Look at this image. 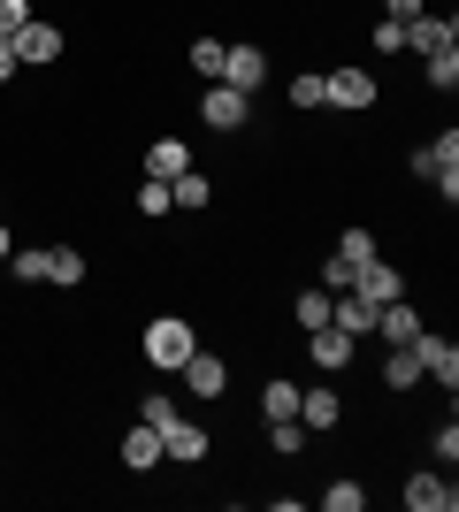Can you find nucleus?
<instances>
[{
    "label": "nucleus",
    "instance_id": "f257e3e1",
    "mask_svg": "<svg viewBox=\"0 0 459 512\" xmlns=\"http://www.w3.org/2000/svg\"><path fill=\"white\" fill-rule=\"evenodd\" d=\"M192 352H199V337H192V321H184V314H153V321H146V337H138V360L161 367V375H176Z\"/></svg>",
    "mask_w": 459,
    "mask_h": 512
},
{
    "label": "nucleus",
    "instance_id": "f03ea898",
    "mask_svg": "<svg viewBox=\"0 0 459 512\" xmlns=\"http://www.w3.org/2000/svg\"><path fill=\"white\" fill-rule=\"evenodd\" d=\"M322 107H337V115H368V107H375V77L360 62L322 69Z\"/></svg>",
    "mask_w": 459,
    "mask_h": 512
},
{
    "label": "nucleus",
    "instance_id": "7ed1b4c3",
    "mask_svg": "<svg viewBox=\"0 0 459 512\" xmlns=\"http://www.w3.org/2000/svg\"><path fill=\"white\" fill-rule=\"evenodd\" d=\"M215 85H230V92L253 100V92L268 85V54H261V46H222V77H215Z\"/></svg>",
    "mask_w": 459,
    "mask_h": 512
},
{
    "label": "nucleus",
    "instance_id": "20e7f679",
    "mask_svg": "<svg viewBox=\"0 0 459 512\" xmlns=\"http://www.w3.org/2000/svg\"><path fill=\"white\" fill-rule=\"evenodd\" d=\"M352 352H360V337H345L337 321H322V329H306V360L322 367V375H337V367H352Z\"/></svg>",
    "mask_w": 459,
    "mask_h": 512
},
{
    "label": "nucleus",
    "instance_id": "39448f33",
    "mask_svg": "<svg viewBox=\"0 0 459 512\" xmlns=\"http://www.w3.org/2000/svg\"><path fill=\"white\" fill-rule=\"evenodd\" d=\"M245 115H253L245 92H230V85H207V92H199V123H207V130H245Z\"/></svg>",
    "mask_w": 459,
    "mask_h": 512
},
{
    "label": "nucleus",
    "instance_id": "423d86ee",
    "mask_svg": "<svg viewBox=\"0 0 459 512\" xmlns=\"http://www.w3.org/2000/svg\"><path fill=\"white\" fill-rule=\"evenodd\" d=\"M8 39H16V69L62 62V31H54V23H23V31H8Z\"/></svg>",
    "mask_w": 459,
    "mask_h": 512
},
{
    "label": "nucleus",
    "instance_id": "0eeeda50",
    "mask_svg": "<svg viewBox=\"0 0 459 512\" xmlns=\"http://www.w3.org/2000/svg\"><path fill=\"white\" fill-rule=\"evenodd\" d=\"M414 360H421V375H437L444 390L459 383V344L452 337H429V329H421V337H414Z\"/></svg>",
    "mask_w": 459,
    "mask_h": 512
},
{
    "label": "nucleus",
    "instance_id": "6e6552de",
    "mask_svg": "<svg viewBox=\"0 0 459 512\" xmlns=\"http://www.w3.org/2000/svg\"><path fill=\"white\" fill-rule=\"evenodd\" d=\"M406 505H414V512H452L459 505V490H452V467H429V474H414V482H406Z\"/></svg>",
    "mask_w": 459,
    "mask_h": 512
},
{
    "label": "nucleus",
    "instance_id": "1a4fd4ad",
    "mask_svg": "<svg viewBox=\"0 0 459 512\" xmlns=\"http://www.w3.org/2000/svg\"><path fill=\"white\" fill-rule=\"evenodd\" d=\"M352 291H360V299H375V306H383V299H406V276H398L391 260L375 253V260H360V276H352Z\"/></svg>",
    "mask_w": 459,
    "mask_h": 512
},
{
    "label": "nucleus",
    "instance_id": "9d476101",
    "mask_svg": "<svg viewBox=\"0 0 459 512\" xmlns=\"http://www.w3.org/2000/svg\"><path fill=\"white\" fill-rule=\"evenodd\" d=\"M444 46H459L452 16H414V23H406V54H444Z\"/></svg>",
    "mask_w": 459,
    "mask_h": 512
},
{
    "label": "nucleus",
    "instance_id": "9b49d317",
    "mask_svg": "<svg viewBox=\"0 0 459 512\" xmlns=\"http://www.w3.org/2000/svg\"><path fill=\"white\" fill-rule=\"evenodd\" d=\"M161 459H176V467H199V459H207V428L169 421V428H161Z\"/></svg>",
    "mask_w": 459,
    "mask_h": 512
},
{
    "label": "nucleus",
    "instance_id": "f8f14e48",
    "mask_svg": "<svg viewBox=\"0 0 459 512\" xmlns=\"http://www.w3.org/2000/svg\"><path fill=\"white\" fill-rule=\"evenodd\" d=\"M176 375H184V390H199V398H222V390H230V367H222L215 352H192Z\"/></svg>",
    "mask_w": 459,
    "mask_h": 512
},
{
    "label": "nucleus",
    "instance_id": "ddd939ff",
    "mask_svg": "<svg viewBox=\"0 0 459 512\" xmlns=\"http://www.w3.org/2000/svg\"><path fill=\"white\" fill-rule=\"evenodd\" d=\"M329 321H337L345 337H375V299H360V291H337V299H329Z\"/></svg>",
    "mask_w": 459,
    "mask_h": 512
},
{
    "label": "nucleus",
    "instance_id": "4468645a",
    "mask_svg": "<svg viewBox=\"0 0 459 512\" xmlns=\"http://www.w3.org/2000/svg\"><path fill=\"white\" fill-rule=\"evenodd\" d=\"M375 337H383V344H414L421 314H414V306H398V299H383V306H375Z\"/></svg>",
    "mask_w": 459,
    "mask_h": 512
},
{
    "label": "nucleus",
    "instance_id": "2eb2a0df",
    "mask_svg": "<svg viewBox=\"0 0 459 512\" xmlns=\"http://www.w3.org/2000/svg\"><path fill=\"white\" fill-rule=\"evenodd\" d=\"M299 421H306V428H337V421H345V398H337L329 383L299 390Z\"/></svg>",
    "mask_w": 459,
    "mask_h": 512
},
{
    "label": "nucleus",
    "instance_id": "dca6fc26",
    "mask_svg": "<svg viewBox=\"0 0 459 512\" xmlns=\"http://www.w3.org/2000/svg\"><path fill=\"white\" fill-rule=\"evenodd\" d=\"M184 169H192V146H184V138H153L146 146V176L169 184V176H184Z\"/></svg>",
    "mask_w": 459,
    "mask_h": 512
},
{
    "label": "nucleus",
    "instance_id": "f3484780",
    "mask_svg": "<svg viewBox=\"0 0 459 512\" xmlns=\"http://www.w3.org/2000/svg\"><path fill=\"white\" fill-rule=\"evenodd\" d=\"M123 467H131V474L161 467V428H146V421H138L131 436H123Z\"/></svg>",
    "mask_w": 459,
    "mask_h": 512
},
{
    "label": "nucleus",
    "instance_id": "a211bd4d",
    "mask_svg": "<svg viewBox=\"0 0 459 512\" xmlns=\"http://www.w3.org/2000/svg\"><path fill=\"white\" fill-rule=\"evenodd\" d=\"M261 413H268V421H299V383L268 375V383H261Z\"/></svg>",
    "mask_w": 459,
    "mask_h": 512
},
{
    "label": "nucleus",
    "instance_id": "6ab92c4d",
    "mask_svg": "<svg viewBox=\"0 0 459 512\" xmlns=\"http://www.w3.org/2000/svg\"><path fill=\"white\" fill-rule=\"evenodd\" d=\"M383 383H391V390H414V383H421L414 344H391V352H383Z\"/></svg>",
    "mask_w": 459,
    "mask_h": 512
},
{
    "label": "nucleus",
    "instance_id": "aec40b11",
    "mask_svg": "<svg viewBox=\"0 0 459 512\" xmlns=\"http://www.w3.org/2000/svg\"><path fill=\"white\" fill-rule=\"evenodd\" d=\"M46 283H85V253L77 245H46Z\"/></svg>",
    "mask_w": 459,
    "mask_h": 512
},
{
    "label": "nucleus",
    "instance_id": "412c9836",
    "mask_svg": "<svg viewBox=\"0 0 459 512\" xmlns=\"http://www.w3.org/2000/svg\"><path fill=\"white\" fill-rule=\"evenodd\" d=\"M169 199H176V207H207V199H215L207 169H184V176H169Z\"/></svg>",
    "mask_w": 459,
    "mask_h": 512
},
{
    "label": "nucleus",
    "instance_id": "4be33fe9",
    "mask_svg": "<svg viewBox=\"0 0 459 512\" xmlns=\"http://www.w3.org/2000/svg\"><path fill=\"white\" fill-rule=\"evenodd\" d=\"M8 276L16 283H46V245H16V253H8Z\"/></svg>",
    "mask_w": 459,
    "mask_h": 512
},
{
    "label": "nucleus",
    "instance_id": "5701e85b",
    "mask_svg": "<svg viewBox=\"0 0 459 512\" xmlns=\"http://www.w3.org/2000/svg\"><path fill=\"white\" fill-rule=\"evenodd\" d=\"M169 207H176V199H169V184H161V176H138V214H146V222H161Z\"/></svg>",
    "mask_w": 459,
    "mask_h": 512
},
{
    "label": "nucleus",
    "instance_id": "b1692460",
    "mask_svg": "<svg viewBox=\"0 0 459 512\" xmlns=\"http://www.w3.org/2000/svg\"><path fill=\"white\" fill-rule=\"evenodd\" d=\"M375 253H383V245H375V230H360V222L337 237V260H352V268H360V260H375Z\"/></svg>",
    "mask_w": 459,
    "mask_h": 512
},
{
    "label": "nucleus",
    "instance_id": "393cba45",
    "mask_svg": "<svg viewBox=\"0 0 459 512\" xmlns=\"http://www.w3.org/2000/svg\"><path fill=\"white\" fill-rule=\"evenodd\" d=\"M429 62V92H452L459 85V46H444V54H421Z\"/></svg>",
    "mask_w": 459,
    "mask_h": 512
},
{
    "label": "nucleus",
    "instance_id": "a878e982",
    "mask_svg": "<svg viewBox=\"0 0 459 512\" xmlns=\"http://www.w3.org/2000/svg\"><path fill=\"white\" fill-rule=\"evenodd\" d=\"M138 421H146V428H169V421H184V406H176L169 390H153L146 406H138Z\"/></svg>",
    "mask_w": 459,
    "mask_h": 512
},
{
    "label": "nucleus",
    "instance_id": "bb28decb",
    "mask_svg": "<svg viewBox=\"0 0 459 512\" xmlns=\"http://www.w3.org/2000/svg\"><path fill=\"white\" fill-rule=\"evenodd\" d=\"M291 314H299V329H322V321H329V291H322V283H314V291H299V306H291Z\"/></svg>",
    "mask_w": 459,
    "mask_h": 512
},
{
    "label": "nucleus",
    "instance_id": "cd10ccee",
    "mask_svg": "<svg viewBox=\"0 0 459 512\" xmlns=\"http://www.w3.org/2000/svg\"><path fill=\"white\" fill-rule=\"evenodd\" d=\"M322 505H329V512H360V505H368V490L345 474V482H329V490H322Z\"/></svg>",
    "mask_w": 459,
    "mask_h": 512
},
{
    "label": "nucleus",
    "instance_id": "c85d7f7f",
    "mask_svg": "<svg viewBox=\"0 0 459 512\" xmlns=\"http://www.w3.org/2000/svg\"><path fill=\"white\" fill-rule=\"evenodd\" d=\"M429 459H437V467H452V459H459V428H452V421L429 428Z\"/></svg>",
    "mask_w": 459,
    "mask_h": 512
},
{
    "label": "nucleus",
    "instance_id": "c756f323",
    "mask_svg": "<svg viewBox=\"0 0 459 512\" xmlns=\"http://www.w3.org/2000/svg\"><path fill=\"white\" fill-rule=\"evenodd\" d=\"M268 444L284 451V459H291V451H306V421H268Z\"/></svg>",
    "mask_w": 459,
    "mask_h": 512
},
{
    "label": "nucleus",
    "instance_id": "7c9ffc66",
    "mask_svg": "<svg viewBox=\"0 0 459 512\" xmlns=\"http://www.w3.org/2000/svg\"><path fill=\"white\" fill-rule=\"evenodd\" d=\"M291 107H299V115H306V107H322V69H306V77H291Z\"/></svg>",
    "mask_w": 459,
    "mask_h": 512
},
{
    "label": "nucleus",
    "instance_id": "2f4dec72",
    "mask_svg": "<svg viewBox=\"0 0 459 512\" xmlns=\"http://www.w3.org/2000/svg\"><path fill=\"white\" fill-rule=\"evenodd\" d=\"M352 276H360V268H352V260H337V253L322 260V291H329V299H337V291H352Z\"/></svg>",
    "mask_w": 459,
    "mask_h": 512
},
{
    "label": "nucleus",
    "instance_id": "473e14b6",
    "mask_svg": "<svg viewBox=\"0 0 459 512\" xmlns=\"http://www.w3.org/2000/svg\"><path fill=\"white\" fill-rule=\"evenodd\" d=\"M192 69L215 85V77H222V39H199V46H192Z\"/></svg>",
    "mask_w": 459,
    "mask_h": 512
},
{
    "label": "nucleus",
    "instance_id": "72a5a7b5",
    "mask_svg": "<svg viewBox=\"0 0 459 512\" xmlns=\"http://www.w3.org/2000/svg\"><path fill=\"white\" fill-rule=\"evenodd\" d=\"M375 54H406V23H391V16L375 23Z\"/></svg>",
    "mask_w": 459,
    "mask_h": 512
},
{
    "label": "nucleus",
    "instance_id": "f704fd0d",
    "mask_svg": "<svg viewBox=\"0 0 459 512\" xmlns=\"http://www.w3.org/2000/svg\"><path fill=\"white\" fill-rule=\"evenodd\" d=\"M383 16H391V23H414V16H429V0H383Z\"/></svg>",
    "mask_w": 459,
    "mask_h": 512
},
{
    "label": "nucleus",
    "instance_id": "c9c22d12",
    "mask_svg": "<svg viewBox=\"0 0 459 512\" xmlns=\"http://www.w3.org/2000/svg\"><path fill=\"white\" fill-rule=\"evenodd\" d=\"M31 23V0H0V31H23Z\"/></svg>",
    "mask_w": 459,
    "mask_h": 512
},
{
    "label": "nucleus",
    "instance_id": "e433bc0d",
    "mask_svg": "<svg viewBox=\"0 0 459 512\" xmlns=\"http://www.w3.org/2000/svg\"><path fill=\"white\" fill-rule=\"evenodd\" d=\"M8 77H16V39L0 31V85H8Z\"/></svg>",
    "mask_w": 459,
    "mask_h": 512
},
{
    "label": "nucleus",
    "instance_id": "4c0bfd02",
    "mask_svg": "<svg viewBox=\"0 0 459 512\" xmlns=\"http://www.w3.org/2000/svg\"><path fill=\"white\" fill-rule=\"evenodd\" d=\"M8 253H16V230H8V222H0V260H8Z\"/></svg>",
    "mask_w": 459,
    "mask_h": 512
}]
</instances>
